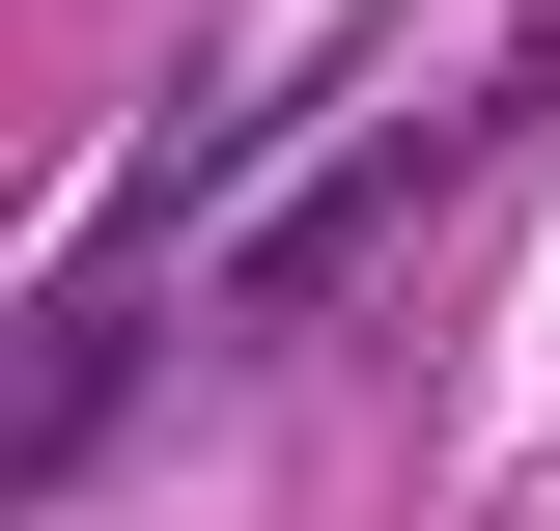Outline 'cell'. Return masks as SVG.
Segmentation results:
<instances>
[{
  "mask_svg": "<svg viewBox=\"0 0 560 531\" xmlns=\"http://www.w3.org/2000/svg\"><path fill=\"white\" fill-rule=\"evenodd\" d=\"M113 392H140V280H84V308L28 335V364H0V504H28V475H57L84 420H113Z\"/></svg>",
  "mask_w": 560,
  "mask_h": 531,
  "instance_id": "6da1fadb",
  "label": "cell"
}]
</instances>
